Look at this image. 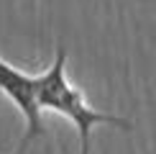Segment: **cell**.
Returning a JSON list of instances; mask_svg holds the SVG:
<instances>
[{
  "label": "cell",
  "mask_w": 156,
  "mask_h": 154,
  "mask_svg": "<svg viewBox=\"0 0 156 154\" xmlns=\"http://www.w3.org/2000/svg\"><path fill=\"white\" fill-rule=\"evenodd\" d=\"M38 80V108L44 113H56L62 118H67L74 126V131L80 134V154L92 152V131L97 126H115L123 131H133V123L115 113H102L95 105H90L87 95L82 93V87H77L69 80L67 72V49L56 46L54 59L41 75H36Z\"/></svg>",
  "instance_id": "1"
},
{
  "label": "cell",
  "mask_w": 156,
  "mask_h": 154,
  "mask_svg": "<svg viewBox=\"0 0 156 154\" xmlns=\"http://www.w3.org/2000/svg\"><path fill=\"white\" fill-rule=\"evenodd\" d=\"M0 93L23 116V123H26L23 139L13 154H26V149L36 139L49 136V128L44 123V111L38 108V80H36V75L26 72V69L5 62L0 57Z\"/></svg>",
  "instance_id": "2"
}]
</instances>
